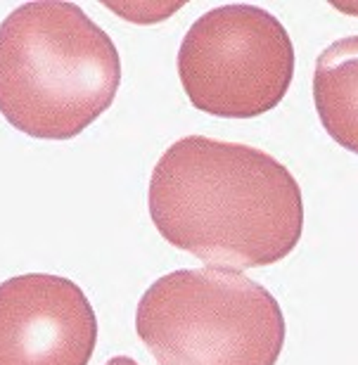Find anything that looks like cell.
Instances as JSON below:
<instances>
[{
  "label": "cell",
  "mask_w": 358,
  "mask_h": 365,
  "mask_svg": "<svg viewBox=\"0 0 358 365\" xmlns=\"http://www.w3.org/2000/svg\"><path fill=\"white\" fill-rule=\"evenodd\" d=\"M150 216L166 242L221 268L273 266L304 232L297 178L268 152L188 135L159 157Z\"/></svg>",
  "instance_id": "6da1fadb"
},
{
  "label": "cell",
  "mask_w": 358,
  "mask_h": 365,
  "mask_svg": "<svg viewBox=\"0 0 358 365\" xmlns=\"http://www.w3.org/2000/svg\"><path fill=\"white\" fill-rule=\"evenodd\" d=\"M119 83L114 41L74 3H24L0 24V114L21 133L76 138L112 107Z\"/></svg>",
  "instance_id": "7a4b0ae2"
},
{
  "label": "cell",
  "mask_w": 358,
  "mask_h": 365,
  "mask_svg": "<svg viewBox=\"0 0 358 365\" xmlns=\"http://www.w3.org/2000/svg\"><path fill=\"white\" fill-rule=\"evenodd\" d=\"M135 332L157 365H275L287 325L266 287L207 266L159 277L138 304Z\"/></svg>",
  "instance_id": "3957f363"
},
{
  "label": "cell",
  "mask_w": 358,
  "mask_h": 365,
  "mask_svg": "<svg viewBox=\"0 0 358 365\" xmlns=\"http://www.w3.org/2000/svg\"><path fill=\"white\" fill-rule=\"evenodd\" d=\"M188 100L221 119H254L275 109L295 78L287 29L259 5H221L190 26L178 50Z\"/></svg>",
  "instance_id": "277c9868"
},
{
  "label": "cell",
  "mask_w": 358,
  "mask_h": 365,
  "mask_svg": "<svg viewBox=\"0 0 358 365\" xmlns=\"http://www.w3.org/2000/svg\"><path fill=\"white\" fill-rule=\"evenodd\" d=\"M98 318L76 282L26 273L0 284V365H88Z\"/></svg>",
  "instance_id": "5b68a950"
},
{
  "label": "cell",
  "mask_w": 358,
  "mask_h": 365,
  "mask_svg": "<svg viewBox=\"0 0 358 365\" xmlns=\"http://www.w3.org/2000/svg\"><path fill=\"white\" fill-rule=\"evenodd\" d=\"M313 102L327 135L358 155V36L334 41L318 55Z\"/></svg>",
  "instance_id": "8992f818"
},
{
  "label": "cell",
  "mask_w": 358,
  "mask_h": 365,
  "mask_svg": "<svg viewBox=\"0 0 358 365\" xmlns=\"http://www.w3.org/2000/svg\"><path fill=\"white\" fill-rule=\"evenodd\" d=\"M107 365H140V363L128 359V356H114L112 361H107Z\"/></svg>",
  "instance_id": "52a82bcc"
}]
</instances>
